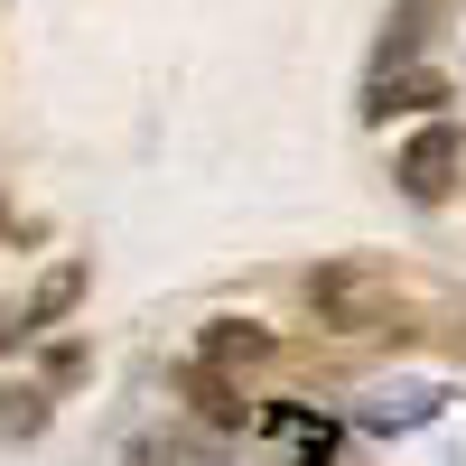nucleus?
<instances>
[{"mask_svg":"<svg viewBox=\"0 0 466 466\" xmlns=\"http://www.w3.org/2000/svg\"><path fill=\"white\" fill-rule=\"evenodd\" d=\"M448 177H457V131L439 122L430 140L401 149V187H410V197H448Z\"/></svg>","mask_w":466,"mask_h":466,"instance_id":"1","label":"nucleus"},{"mask_svg":"<svg viewBox=\"0 0 466 466\" xmlns=\"http://www.w3.org/2000/svg\"><path fill=\"white\" fill-rule=\"evenodd\" d=\"M448 103V85H439V75H382V85L364 94V112H373V122H392V112H439Z\"/></svg>","mask_w":466,"mask_h":466,"instance_id":"2","label":"nucleus"},{"mask_svg":"<svg viewBox=\"0 0 466 466\" xmlns=\"http://www.w3.org/2000/svg\"><path fill=\"white\" fill-rule=\"evenodd\" d=\"M206 345H215V364H252V355H261V336H252V327H215Z\"/></svg>","mask_w":466,"mask_h":466,"instance_id":"3","label":"nucleus"}]
</instances>
